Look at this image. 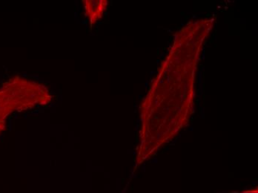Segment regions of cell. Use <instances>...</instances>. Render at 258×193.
Returning a JSON list of instances; mask_svg holds the SVG:
<instances>
[{
    "label": "cell",
    "mask_w": 258,
    "mask_h": 193,
    "mask_svg": "<svg viewBox=\"0 0 258 193\" xmlns=\"http://www.w3.org/2000/svg\"><path fill=\"white\" fill-rule=\"evenodd\" d=\"M83 3L85 14L89 20L91 26L102 18L108 6V1L105 0H84Z\"/></svg>",
    "instance_id": "7a4b0ae2"
},
{
    "label": "cell",
    "mask_w": 258,
    "mask_h": 193,
    "mask_svg": "<svg viewBox=\"0 0 258 193\" xmlns=\"http://www.w3.org/2000/svg\"><path fill=\"white\" fill-rule=\"evenodd\" d=\"M52 95L41 83L16 77L0 89V133L6 128V119L14 111H26L49 104Z\"/></svg>",
    "instance_id": "6da1fadb"
}]
</instances>
